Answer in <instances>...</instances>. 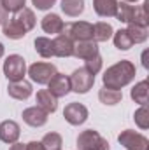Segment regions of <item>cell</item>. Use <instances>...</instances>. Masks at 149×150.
Wrapping results in <instances>:
<instances>
[{
	"mask_svg": "<svg viewBox=\"0 0 149 150\" xmlns=\"http://www.w3.org/2000/svg\"><path fill=\"white\" fill-rule=\"evenodd\" d=\"M133 79H135V65L132 61H128V59L117 61L111 68H107L104 77H102L104 87L114 89V91H119L121 87L128 86Z\"/></svg>",
	"mask_w": 149,
	"mask_h": 150,
	"instance_id": "cell-1",
	"label": "cell"
},
{
	"mask_svg": "<svg viewBox=\"0 0 149 150\" xmlns=\"http://www.w3.org/2000/svg\"><path fill=\"white\" fill-rule=\"evenodd\" d=\"M77 150H109V142L95 129H86L77 136Z\"/></svg>",
	"mask_w": 149,
	"mask_h": 150,
	"instance_id": "cell-2",
	"label": "cell"
},
{
	"mask_svg": "<svg viewBox=\"0 0 149 150\" xmlns=\"http://www.w3.org/2000/svg\"><path fill=\"white\" fill-rule=\"evenodd\" d=\"M62 33L69 37L72 42H84V40H93V25L88 21H74L63 25Z\"/></svg>",
	"mask_w": 149,
	"mask_h": 150,
	"instance_id": "cell-3",
	"label": "cell"
},
{
	"mask_svg": "<svg viewBox=\"0 0 149 150\" xmlns=\"http://www.w3.org/2000/svg\"><path fill=\"white\" fill-rule=\"evenodd\" d=\"M4 74L7 77V80L11 82H18L23 80L27 75V63L19 54H11L5 61H4Z\"/></svg>",
	"mask_w": 149,
	"mask_h": 150,
	"instance_id": "cell-4",
	"label": "cell"
},
{
	"mask_svg": "<svg viewBox=\"0 0 149 150\" xmlns=\"http://www.w3.org/2000/svg\"><path fill=\"white\" fill-rule=\"evenodd\" d=\"M69 79H70V89L79 94H86L95 84V75H91L86 68H77Z\"/></svg>",
	"mask_w": 149,
	"mask_h": 150,
	"instance_id": "cell-5",
	"label": "cell"
},
{
	"mask_svg": "<svg viewBox=\"0 0 149 150\" xmlns=\"http://www.w3.org/2000/svg\"><path fill=\"white\" fill-rule=\"evenodd\" d=\"M117 142H119L126 150H149V140L144 134L135 133V131H132V129L123 131V133L117 136Z\"/></svg>",
	"mask_w": 149,
	"mask_h": 150,
	"instance_id": "cell-6",
	"label": "cell"
},
{
	"mask_svg": "<svg viewBox=\"0 0 149 150\" xmlns=\"http://www.w3.org/2000/svg\"><path fill=\"white\" fill-rule=\"evenodd\" d=\"M56 74V67L53 63H34L28 68V75L37 84H47Z\"/></svg>",
	"mask_w": 149,
	"mask_h": 150,
	"instance_id": "cell-7",
	"label": "cell"
},
{
	"mask_svg": "<svg viewBox=\"0 0 149 150\" xmlns=\"http://www.w3.org/2000/svg\"><path fill=\"white\" fill-rule=\"evenodd\" d=\"M63 117H65V120L69 122V124H72V126H81V124H84L86 122V119H88V108L82 105V103H69L67 107H65V110H63Z\"/></svg>",
	"mask_w": 149,
	"mask_h": 150,
	"instance_id": "cell-8",
	"label": "cell"
},
{
	"mask_svg": "<svg viewBox=\"0 0 149 150\" xmlns=\"http://www.w3.org/2000/svg\"><path fill=\"white\" fill-rule=\"evenodd\" d=\"M47 91L54 96V98H63L67 96L72 89H70V79L63 74H54V77L47 82Z\"/></svg>",
	"mask_w": 149,
	"mask_h": 150,
	"instance_id": "cell-9",
	"label": "cell"
},
{
	"mask_svg": "<svg viewBox=\"0 0 149 150\" xmlns=\"http://www.w3.org/2000/svg\"><path fill=\"white\" fill-rule=\"evenodd\" d=\"M7 93L14 100H21V101L23 100H28L32 96V84L27 82L25 79L23 80H18V82H11L7 86Z\"/></svg>",
	"mask_w": 149,
	"mask_h": 150,
	"instance_id": "cell-10",
	"label": "cell"
},
{
	"mask_svg": "<svg viewBox=\"0 0 149 150\" xmlns=\"http://www.w3.org/2000/svg\"><path fill=\"white\" fill-rule=\"evenodd\" d=\"M19 134H21V131H19L18 122H14V120H4L0 124V140L4 143H11V145L16 143L18 138H19Z\"/></svg>",
	"mask_w": 149,
	"mask_h": 150,
	"instance_id": "cell-11",
	"label": "cell"
},
{
	"mask_svg": "<svg viewBox=\"0 0 149 150\" xmlns=\"http://www.w3.org/2000/svg\"><path fill=\"white\" fill-rule=\"evenodd\" d=\"M23 120L32 127H42L47 122V113L39 107H30L23 110Z\"/></svg>",
	"mask_w": 149,
	"mask_h": 150,
	"instance_id": "cell-12",
	"label": "cell"
},
{
	"mask_svg": "<svg viewBox=\"0 0 149 150\" xmlns=\"http://www.w3.org/2000/svg\"><path fill=\"white\" fill-rule=\"evenodd\" d=\"M53 51H54V56L58 58H69L74 54V42L63 33H60L53 40Z\"/></svg>",
	"mask_w": 149,
	"mask_h": 150,
	"instance_id": "cell-13",
	"label": "cell"
},
{
	"mask_svg": "<svg viewBox=\"0 0 149 150\" xmlns=\"http://www.w3.org/2000/svg\"><path fill=\"white\" fill-rule=\"evenodd\" d=\"M97 54H98V45L93 40H84V42H75L74 44V54L72 56L79 58V59L86 61V59H90Z\"/></svg>",
	"mask_w": 149,
	"mask_h": 150,
	"instance_id": "cell-14",
	"label": "cell"
},
{
	"mask_svg": "<svg viewBox=\"0 0 149 150\" xmlns=\"http://www.w3.org/2000/svg\"><path fill=\"white\" fill-rule=\"evenodd\" d=\"M58 98H54L47 89H40L37 93V107L42 108L46 113H53L58 108Z\"/></svg>",
	"mask_w": 149,
	"mask_h": 150,
	"instance_id": "cell-15",
	"label": "cell"
},
{
	"mask_svg": "<svg viewBox=\"0 0 149 150\" xmlns=\"http://www.w3.org/2000/svg\"><path fill=\"white\" fill-rule=\"evenodd\" d=\"M93 9L100 18H114L117 11V0H93Z\"/></svg>",
	"mask_w": 149,
	"mask_h": 150,
	"instance_id": "cell-16",
	"label": "cell"
},
{
	"mask_svg": "<svg viewBox=\"0 0 149 150\" xmlns=\"http://www.w3.org/2000/svg\"><path fill=\"white\" fill-rule=\"evenodd\" d=\"M63 19L58 16V14H46L42 18V30L46 33H54V35H60L62 30H63Z\"/></svg>",
	"mask_w": 149,
	"mask_h": 150,
	"instance_id": "cell-17",
	"label": "cell"
},
{
	"mask_svg": "<svg viewBox=\"0 0 149 150\" xmlns=\"http://www.w3.org/2000/svg\"><path fill=\"white\" fill-rule=\"evenodd\" d=\"M14 19H16V23H18L25 32H30V30L35 26V14H34V11L28 9V7H23L21 11H18L16 16H14Z\"/></svg>",
	"mask_w": 149,
	"mask_h": 150,
	"instance_id": "cell-18",
	"label": "cell"
},
{
	"mask_svg": "<svg viewBox=\"0 0 149 150\" xmlns=\"http://www.w3.org/2000/svg\"><path fill=\"white\" fill-rule=\"evenodd\" d=\"M2 33L7 38H11V40H19V38H23L27 35V32L16 23L14 18H12V19H7V21L2 25Z\"/></svg>",
	"mask_w": 149,
	"mask_h": 150,
	"instance_id": "cell-19",
	"label": "cell"
},
{
	"mask_svg": "<svg viewBox=\"0 0 149 150\" xmlns=\"http://www.w3.org/2000/svg\"><path fill=\"white\" fill-rule=\"evenodd\" d=\"M114 35V30L109 23H95L93 25V42H107Z\"/></svg>",
	"mask_w": 149,
	"mask_h": 150,
	"instance_id": "cell-20",
	"label": "cell"
},
{
	"mask_svg": "<svg viewBox=\"0 0 149 150\" xmlns=\"http://www.w3.org/2000/svg\"><path fill=\"white\" fill-rule=\"evenodd\" d=\"M148 91H149V82L148 80H140L139 84L133 86L130 96H132V100L135 103H139L142 107V105H148Z\"/></svg>",
	"mask_w": 149,
	"mask_h": 150,
	"instance_id": "cell-21",
	"label": "cell"
},
{
	"mask_svg": "<svg viewBox=\"0 0 149 150\" xmlns=\"http://www.w3.org/2000/svg\"><path fill=\"white\" fill-rule=\"evenodd\" d=\"M34 45H35V51H37L42 58H53V56H54V51H53V40H51V38L37 37L35 38V42H34Z\"/></svg>",
	"mask_w": 149,
	"mask_h": 150,
	"instance_id": "cell-22",
	"label": "cell"
},
{
	"mask_svg": "<svg viewBox=\"0 0 149 150\" xmlns=\"http://www.w3.org/2000/svg\"><path fill=\"white\" fill-rule=\"evenodd\" d=\"M98 100H100L104 105H117V103L123 100V94H121V91H114V89L102 87V89L98 91Z\"/></svg>",
	"mask_w": 149,
	"mask_h": 150,
	"instance_id": "cell-23",
	"label": "cell"
},
{
	"mask_svg": "<svg viewBox=\"0 0 149 150\" xmlns=\"http://www.w3.org/2000/svg\"><path fill=\"white\" fill-rule=\"evenodd\" d=\"M62 11L70 18H77L84 11V2L82 0H62Z\"/></svg>",
	"mask_w": 149,
	"mask_h": 150,
	"instance_id": "cell-24",
	"label": "cell"
},
{
	"mask_svg": "<svg viewBox=\"0 0 149 150\" xmlns=\"http://www.w3.org/2000/svg\"><path fill=\"white\" fill-rule=\"evenodd\" d=\"M126 32H128V35H130V38H132L133 44L146 42V40H148V35H149L148 33V26H140V25H133V23L128 25Z\"/></svg>",
	"mask_w": 149,
	"mask_h": 150,
	"instance_id": "cell-25",
	"label": "cell"
},
{
	"mask_svg": "<svg viewBox=\"0 0 149 150\" xmlns=\"http://www.w3.org/2000/svg\"><path fill=\"white\" fill-rule=\"evenodd\" d=\"M133 5H130L128 2H117V11H116V19L121 23H132V16H133Z\"/></svg>",
	"mask_w": 149,
	"mask_h": 150,
	"instance_id": "cell-26",
	"label": "cell"
},
{
	"mask_svg": "<svg viewBox=\"0 0 149 150\" xmlns=\"http://www.w3.org/2000/svg\"><path fill=\"white\" fill-rule=\"evenodd\" d=\"M40 145H42L44 150H62L63 140L58 133H47V134H44Z\"/></svg>",
	"mask_w": 149,
	"mask_h": 150,
	"instance_id": "cell-27",
	"label": "cell"
},
{
	"mask_svg": "<svg viewBox=\"0 0 149 150\" xmlns=\"http://www.w3.org/2000/svg\"><path fill=\"white\" fill-rule=\"evenodd\" d=\"M114 45L119 49V51H128L132 45H133V42H132V38L128 35V32L126 30H117V32H114Z\"/></svg>",
	"mask_w": 149,
	"mask_h": 150,
	"instance_id": "cell-28",
	"label": "cell"
},
{
	"mask_svg": "<svg viewBox=\"0 0 149 150\" xmlns=\"http://www.w3.org/2000/svg\"><path fill=\"white\" fill-rule=\"evenodd\" d=\"M146 5H148V4H142V5H137V7L133 9V16H132V23H133V25H140V26H148L149 25ZM128 25H130V23H128Z\"/></svg>",
	"mask_w": 149,
	"mask_h": 150,
	"instance_id": "cell-29",
	"label": "cell"
},
{
	"mask_svg": "<svg viewBox=\"0 0 149 150\" xmlns=\"http://www.w3.org/2000/svg\"><path fill=\"white\" fill-rule=\"evenodd\" d=\"M133 119H135V124H137L140 129H148V127H149V110H148V105H142V107L135 112Z\"/></svg>",
	"mask_w": 149,
	"mask_h": 150,
	"instance_id": "cell-30",
	"label": "cell"
},
{
	"mask_svg": "<svg viewBox=\"0 0 149 150\" xmlns=\"http://www.w3.org/2000/svg\"><path fill=\"white\" fill-rule=\"evenodd\" d=\"M84 63H86V65H84V68H86L91 75H97L100 70H102V56H100V54H97V56H93V58L86 59Z\"/></svg>",
	"mask_w": 149,
	"mask_h": 150,
	"instance_id": "cell-31",
	"label": "cell"
},
{
	"mask_svg": "<svg viewBox=\"0 0 149 150\" xmlns=\"http://www.w3.org/2000/svg\"><path fill=\"white\" fill-rule=\"evenodd\" d=\"M0 2H2V5L7 12H14V14L18 11H21L27 4V0H0Z\"/></svg>",
	"mask_w": 149,
	"mask_h": 150,
	"instance_id": "cell-32",
	"label": "cell"
},
{
	"mask_svg": "<svg viewBox=\"0 0 149 150\" xmlns=\"http://www.w3.org/2000/svg\"><path fill=\"white\" fill-rule=\"evenodd\" d=\"M54 2H56V0H32V4L37 7L39 11H47V9H51V7L54 5Z\"/></svg>",
	"mask_w": 149,
	"mask_h": 150,
	"instance_id": "cell-33",
	"label": "cell"
},
{
	"mask_svg": "<svg viewBox=\"0 0 149 150\" xmlns=\"http://www.w3.org/2000/svg\"><path fill=\"white\" fill-rule=\"evenodd\" d=\"M7 19H9V12L4 9V5H2V2H0V25H4Z\"/></svg>",
	"mask_w": 149,
	"mask_h": 150,
	"instance_id": "cell-34",
	"label": "cell"
},
{
	"mask_svg": "<svg viewBox=\"0 0 149 150\" xmlns=\"http://www.w3.org/2000/svg\"><path fill=\"white\" fill-rule=\"evenodd\" d=\"M27 150H44V149H42L40 142H30V143H27Z\"/></svg>",
	"mask_w": 149,
	"mask_h": 150,
	"instance_id": "cell-35",
	"label": "cell"
},
{
	"mask_svg": "<svg viewBox=\"0 0 149 150\" xmlns=\"http://www.w3.org/2000/svg\"><path fill=\"white\" fill-rule=\"evenodd\" d=\"M9 150H27V145H23V143H18V142H16V143H12V145H11V149Z\"/></svg>",
	"mask_w": 149,
	"mask_h": 150,
	"instance_id": "cell-36",
	"label": "cell"
},
{
	"mask_svg": "<svg viewBox=\"0 0 149 150\" xmlns=\"http://www.w3.org/2000/svg\"><path fill=\"white\" fill-rule=\"evenodd\" d=\"M4 52H5V49H4V44H2V42H0V58H2V56H4Z\"/></svg>",
	"mask_w": 149,
	"mask_h": 150,
	"instance_id": "cell-37",
	"label": "cell"
},
{
	"mask_svg": "<svg viewBox=\"0 0 149 150\" xmlns=\"http://www.w3.org/2000/svg\"><path fill=\"white\" fill-rule=\"evenodd\" d=\"M123 2H128L130 4V2H137V0H123Z\"/></svg>",
	"mask_w": 149,
	"mask_h": 150,
	"instance_id": "cell-38",
	"label": "cell"
}]
</instances>
